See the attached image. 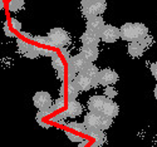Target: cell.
<instances>
[{
	"mask_svg": "<svg viewBox=\"0 0 157 147\" xmlns=\"http://www.w3.org/2000/svg\"><path fill=\"white\" fill-rule=\"evenodd\" d=\"M120 33L126 42H141L148 35V29L143 23H126L120 28Z\"/></svg>",
	"mask_w": 157,
	"mask_h": 147,
	"instance_id": "obj_1",
	"label": "cell"
},
{
	"mask_svg": "<svg viewBox=\"0 0 157 147\" xmlns=\"http://www.w3.org/2000/svg\"><path fill=\"white\" fill-rule=\"evenodd\" d=\"M86 127L88 128H99L102 131H106L111 128L113 123V118L103 114L102 112H96V111H89L84 116V122Z\"/></svg>",
	"mask_w": 157,
	"mask_h": 147,
	"instance_id": "obj_2",
	"label": "cell"
},
{
	"mask_svg": "<svg viewBox=\"0 0 157 147\" xmlns=\"http://www.w3.org/2000/svg\"><path fill=\"white\" fill-rule=\"evenodd\" d=\"M48 44L54 48H64L67 47L71 42V35L67 30L63 28H53L47 35Z\"/></svg>",
	"mask_w": 157,
	"mask_h": 147,
	"instance_id": "obj_3",
	"label": "cell"
},
{
	"mask_svg": "<svg viewBox=\"0 0 157 147\" xmlns=\"http://www.w3.org/2000/svg\"><path fill=\"white\" fill-rule=\"evenodd\" d=\"M107 9L106 0H86L82 2V14L86 18L93 15H102Z\"/></svg>",
	"mask_w": 157,
	"mask_h": 147,
	"instance_id": "obj_4",
	"label": "cell"
},
{
	"mask_svg": "<svg viewBox=\"0 0 157 147\" xmlns=\"http://www.w3.org/2000/svg\"><path fill=\"white\" fill-rule=\"evenodd\" d=\"M117 81H118V74L111 68H106L98 72L97 82L99 86H103V87L113 86L114 83H117Z\"/></svg>",
	"mask_w": 157,
	"mask_h": 147,
	"instance_id": "obj_5",
	"label": "cell"
},
{
	"mask_svg": "<svg viewBox=\"0 0 157 147\" xmlns=\"http://www.w3.org/2000/svg\"><path fill=\"white\" fill-rule=\"evenodd\" d=\"M99 38L104 43H114V42H117V39L121 38V33H120V29L116 28L114 25L106 24L101 35H99Z\"/></svg>",
	"mask_w": 157,
	"mask_h": 147,
	"instance_id": "obj_6",
	"label": "cell"
},
{
	"mask_svg": "<svg viewBox=\"0 0 157 147\" xmlns=\"http://www.w3.org/2000/svg\"><path fill=\"white\" fill-rule=\"evenodd\" d=\"M52 102H53L52 101V96L48 92H44V91L36 92L33 97V103L39 111H44V110L49 108L52 106Z\"/></svg>",
	"mask_w": 157,
	"mask_h": 147,
	"instance_id": "obj_7",
	"label": "cell"
},
{
	"mask_svg": "<svg viewBox=\"0 0 157 147\" xmlns=\"http://www.w3.org/2000/svg\"><path fill=\"white\" fill-rule=\"evenodd\" d=\"M74 81L78 84V87H79V89H82V91H89L90 88H94V87L99 86L98 82H97V79L90 78L89 75H87V74H84L82 72H79L75 75Z\"/></svg>",
	"mask_w": 157,
	"mask_h": 147,
	"instance_id": "obj_8",
	"label": "cell"
},
{
	"mask_svg": "<svg viewBox=\"0 0 157 147\" xmlns=\"http://www.w3.org/2000/svg\"><path fill=\"white\" fill-rule=\"evenodd\" d=\"M104 20L101 15H93L90 18H87V30L88 32H92L94 34L101 35L103 28H104Z\"/></svg>",
	"mask_w": 157,
	"mask_h": 147,
	"instance_id": "obj_9",
	"label": "cell"
},
{
	"mask_svg": "<svg viewBox=\"0 0 157 147\" xmlns=\"http://www.w3.org/2000/svg\"><path fill=\"white\" fill-rule=\"evenodd\" d=\"M108 97L107 96H92L88 99V110L89 111H96V112H102L104 103L107 102Z\"/></svg>",
	"mask_w": 157,
	"mask_h": 147,
	"instance_id": "obj_10",
	"label": "cell"
},
{
	"mask_svg": "<svg viewBox=\"0 0 157 147\" xmlns=\"http://www.w3.org/2000/svg\"><path fill=\"white\" fill-rule=\"evenodd\" d=\"M99 41H101V38L98 34H94V33L88 32V30L86 33H83L81 37L82 45H86V47H98Z\"/></svg>",
	"mask_w": 157,
	"mask_h": 147,
	"instance_id": "obj_11",
	"label": "cell"
},
{
	"mask_svg": "<svg viewBox=\"0 0 157 147\" xmlns=\"http://www.w3.org/2000/svg\"><path fill=\"white\" fill-rule=\"evenodd\" d=\"M82 111H83V107H82V104L78 102V101H75V99H73V101H69V103H68V106H67V110H65V116L67 117H71V118H74V117H78L81 113H82Z\"/></svg>",
	"mask_w": 157,
	"mask_h": 147,
	"instance_id": "obj_12",
	"label": "cell"
},
{
	"mask_svg": "<svg viewBox=\"0 0 157 147\" xmlns=\"http://www.w3.org/2000/svg\"><path fill=\"white\" fill-rule=\"evenodd\" d=\"M81 54L86 58L87 62L93 63L94 60H97V58L99 56V50H98V47H86V45H82Z\"/></svg>",
	"mask_w": 157,
	"mask_h": 147,
	"instance_id": "obj_13",
	"label": "cell"
},
{
	"mask_svg": "<svg viewBox=\"0 0 157 147\" xmlns=\"http://www.w3.org/2000/svg\"><path fill=\"white\" fill-rule=\"evenodd\" d=\"M102 113L106 114V116H108V117L114 118V117L118 116V113H120V107H118V104H117L116 102H113V99L108 98L107 102L104 103V107H103V110H102Z\"/></svg>",
	"mask_w": 157,
	"mask_h": 147,
	"instance_id": "obj_14",
	"label": "cell"
},
{
	"mask_svg": "<svg viewBox=\"0 0 157 147\" xmlns=\"http://www.w3.org/2000/svg\"><path fill=\"white\" fill-rule=\"evenodd\" d=\"M87 63L88 62L86 60V58L81 54V53H79V54H77V56H74V57H72L71 59H68V64L78 73H79L84 68V67L87 65Z\"/></svg>",
	"mask_w": 157,
	"mask_h": 147,
	"instance_id": "obj_15",
	"label": "cell"
},
{
	"mask_svg": "<svg viewBox=\"0 0 157 147\" xmlns=\"http://www.w3.org/2000/svg\"><path fill=\"white\" fill-rule=\"evenodd\" d=\"M128 48V54L133 58H140L142 57V54L145 53V45H143L141 42H129Z\"/></svg>",
	"mask_w": 157,
	"mask_h": 147,
	"instance_id": "obj_16",
	"label": "cell"
},
{
	"mask_svg": "<svg viewBox=\"0 0 157 147\" xmlns=\"http://www.w3.org/2000/svg\"><path fill=\"white\" fill-rule=\"evenodd\" d=\"M87 135H89L92 138L96 140L93 146H101L104 142V140H106V136H104L103 131L99 130V128H88L87 127Z\"/></svg>",
	"mask_w": 157,
	"mask_h": 147,
	"instance_id": "obj_17",
	"label": "cell"
},
{
	"mask_svg": "<svg viewBox=\"0 0 157 147\" xmlns=\"http://www.w3.org/2000/svg\"><path fill=\"white\" fill-rule=\"evenodd\" d=\"M82 73H84V74H87V75H89L90 78H94V79H97V75H98V68L93 64V63H90V62H88L87 63V65L84 67V68L81 71Z\"/></svg>",
	"mask_w": 157,
	"mask_h": 147,
	"instance_id": "obj_18",
	"label": "cell"
},
{
	"mask_svg": "<svg viewBox=\"0 0 157 147\" xmlns=\"http://www.w3.org/2000/svg\"><path fill=\"white\" fill-rule=\"evenodd\" d=\"M78 92H79V87L75 83V81H71L69 84H68V97H69V101H73L77 98L78 96Z\"/></svg>",
	"mask_w": 157,
	"mask_h": 147,
	"instance_id": "obj_19",
	"label": "cell"
},
{
	"mask_svg": "<svg viewBox=\"0 0 157 147\" xmlns=\"http://www.w3.org/2000/svg\"><path fill=\"white\" fill-rule=\"evenodd\" d=\"M23 6H24V0H10V3H9V10L10 11L20 10Z\"/></svg>",
	"mask_w": 157,
	"mask_h": 147,
	"instance_id": "obj_20",
	"label": "cell"
},
{
	"mask_svg": "<svg viewBox=\"0 0 157 147\" xmlns=\"http://www.w3.org/2000/svg\"><path fill=\"white\" fill-rule=\"evenodd\" d=\"M69 128L77 131V132H82V133H87V127L84 123H78V122H72L68 125Z\"/></svg>",
	"mask_w": 157,
	"mask_h": 147,
	"instance_id": "obj_21",
	"label": "cell"
},
{
	"mask_svg": "<svg viewBox=\"0 0 157 147\" xmlns=\"http://www.w3.org/2000/svg\"><path fill=\"white\" fill-rule=\"evenodd\" d=\"M116 95H117V92H116V89L113 88V87H111V86H107L106 88H104V96H107L108 98H114L116 97Z\"/></svg>",
	"mask_w": 157,
	"mask_h": 147,
	"instance_id": "obj_22",
	"label": "cell"
},
{
	"mask_svg": "<svg viewBox=\"0 0 157 147\" xmlns=\"http://www.w3.org/2000/svg\"><path fill=\"white\" fill-rule=\"evenodd\" d=\"M53 57V65H54V68L57 69V71H59V69H62L63 68V64H62V62H60V58L58 57V54L54 52V54L52 56Z\"/></svg>",
	"mask_w": 157,
	"mask_h": 147,
	"instance_id": "obj_23",
	"label": "cell"
},
{
	"mask_svg": "<svg viewBox=\"0 0 157 147\" xmlns=\"http://www.w3.org/2000/svg\"><path fill=\"white\" fill-rule=\"evenodd\" d=\"M17 43H18V45H19L20 52H23V53H27V50L30 48V45H29V44H27L25 42H23L21 39H17Z\"/></svg>",
	"mask_w": 157,
	"mask_h": 147,
	"instance_id": "obj_24",
	"label": "cell"
},
{
	"mask_svg": "<svg viewBox=\"0 0 157 147\" xmlns=\"http://www.w3.org/2000/svg\"><path fill=\"white\" fill-rule=\"evenodd\" d=\"M67 136L73 141V142H82L83 141V138L81 137V136H77V135H73V133H71V132H67Z\"/></svg>",
	"mask_w": 157,
	"mask_h": 147,
	"instance_id": "obj_25",
	"label": "cell"
},
{
	"mask_svg": "<svg viewBox=\"0 0 157 147\" xmlns=\"http://www.w3.org/2000/svg\"><path fill=\"white\" fill-rule=\"evenodd\" d=\"M11 28L14 29V30H18L19 32L21 29V24L17 19H11Z\"/></svg>",
	"mask_w": 157,
	"mask_h": 147,
	"instance_id": "obj_26",
	"label": "cell"
},
{
	"mask_svg": "<svg viewBox=\"0 0 157 147\" xmlns=\"http://www.w3.org/2000/svg\"><path fill=\"white\" fill-rule=\"evenodd\" d=\"M65 117H67V116H65V113L63 112L60 114H57L54 117H52L50 119H52V121H54V122H63V118H65Z\"/></svg>",
	"mask_w": 157,
	"mask_h": 147,
	"instance_id": "obj_27",
	"label": "cell"
},
{
	"mask_svg": "<svg viewBox=\"0 0 157 147\" xmlns=\"http://www.w3.org/2000/svg\"><path fill=\"white\" fill-rule=\"evenodd\" d=\"M152 42H153V41H152V38H151L150 35H147L145 39H143V41H141V43L145 45V48H148V47L152 44Z\"/></svg>",
	"mask_w": 157,
	"mask_h": 147,
	"instance_id": "obj_28",
	"label": "cell"
},
{
	"mask_svg": "<svg viewBox=\"0 0 157 147\" xmlns=\"http://www.w3.org/2000/svg\"><path fill=\"white\" fill-rule=\"evenodd\" d=\"M150 69H151L152 75L157 79V62H155V63H152V64L150 65Z\"/></svg>",
	"mask_w": 157,
	"mask_h": 147,
	"instance_id": "obj_29",
	"label": "cell"
},
{
	"mask_svg": "<svg viewBox=\"0 0 157 147\" xmlns=\"http://www.w3.org/2000/svg\"><path fill=\"white\" fill-rule=\"evenodd\" d=\"M34 41L40 44H48V39L44 37H34Z\"/></svg>",
	"mask_w": 157,
	"mask_h": 147,
	"instance_id": "obj_30",
	"label": "cell"
},
{
	"mask_svg": "<svg viewBox=\"0 0 157 147\" xmlns=\"http://www.w3.org/2000/svg\"><path fill=\"white\" fill-rule=\"evenodd\" d=\"M4 32H5V34H6L8 37H13V33L10 32V28H9L8 23H4Z\"/></svg>",
	"mask_w": 157,
	"mask_h": 147,
	"instance_id": "obj_31",
	"label": "cell"
},
{
	"mask_svg": "<svg viewBox=\"0 0 157 147\" xmlns=\"http://www.w3.org/2000/svg\"><path fill=\"white\" fill-rule=\"evenodd\" d=\"M153 95H155V98L157 99V86L155 87V91H153Z\"/></svg>",
	"mask_w": 157,
	"mask_h": 147,
	"instance_id": "obj_32",
	"label": "cell"
},
{
	"mask_svg": "<svg viewBox=\"0 0 157 147\" xmlns=\"http://www.w3.org/2000/svg\"><path fill=\"white\" fill-rule=\"evenodd\" d=\"M0 6H2V8L4 6V2H3V0H0Z\"/></svg>",
	"mask_w": 157,
	"mask_h": 147,
	"instance_id": "obj_33",
	"label": "cell"
},
{
	"mask_svg": "<svg viewBox=\"0 0 157 147\" xmlns=\"http://www.w3.org/2000/svg\"><path fill=\"white\" fill-rule=\"evenodd\" d=\"M81 2H86V0H81Z\"/></svg>",
	"mask_w": 157,
	"mask_h": 147,
	"instance_id": "obj_34",
	"label": "cell"
}]
</instances>
